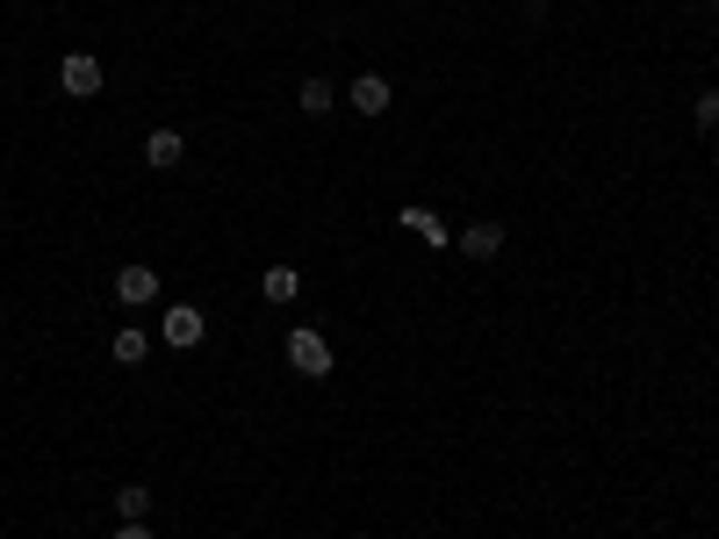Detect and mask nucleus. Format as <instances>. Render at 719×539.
<instances>
[{
	"label": "nucleus",
	"instance_id": "1",
	"mask_svg": "<svg viewBox=\"0 0 719 539\" xmlns=\"http://www.w3.org/2000/svg\"><path fill=\"white\" fill-rule=\"evenodd\" d=\"M288 367H296V375H331L339 352H331L324 331H288Z\"/></svg>",
	"mask_w": 719,
	"mask_h": 539
},
{
	"label": "nucleus",
	"instance_id": "2",
	"mask_svg": "<svg viewBox=\"0 0 719 539\" xmlns=\"http://www.w3.org/2000/svg\"><path fill=\"white\" fill-rule=\"evenodd\" d=\"M159 338L166 346H180V352H194L209 338V323H202V310H194V302H173V310L159 317Z\"/></svg>",
	"mask_w": 719,
	"mask_h": 539
},
{
	"label": "nucleus",
	"instance_id": "3",
	"mask_svg": "<svg viewBox=\"0 0 719 539\" xmlns=\"http://www.w3.org/2000/svg\"><path fill=\"white\" fill-rule=\"evenodd\" d=\"M101 80H109V72H101V58H87V51H72L66 66H58V87H66L72 101H94V94H101Z\"/></svg>",
	"mask_w": 719,
	"mask_h": 539
},
{
	"label": "nucleus",
	"instance_id": "4",
	"mask_svg": "<svg viewBox=\"0 0 719 539\" xmlns=\"http://www.w3.org/2000/svg\"><path fill=\"white\" fill-rule=\"evenodd\" d=\"M180 159H188V137H180V130H151L144 137V166H151V173H173Z\"/></svg>",
	"mask_w": 719,
	"mask_h": 539
},
{
	"label": "nucleus",
	"instance_id": "5",
	"mask_svg": "<svg viewBox=\"0 0 719 539\" xmlns=\"http://www.w3.org/2000/svg\"><path fill=\"white\" fill-rule=\"evenodd\" d=\"M453 244H461L468 259H497V252H503V223H497V216H482V223H468Z\"/></svg>",
	"mask_w": 719,
	"mask_h": 539
},
{
	"label": "nucleus",
	"instance_id": "6",
	"mask_svg": "<svg viewBox=\"0 0 719 539\" xmlns=\"http://www.w3.org/2000/svg\"><path fill=\"white\" fill-rule=\"evenodd\" d=\"M346 101H353L360 108V116H389V80H381V72H360V80H353V94H346Z\"/></svg>",
	"mask_w": 719,
	"mask_h": 539
},
{
	"label": "nucleus",
	"instance_id": "7",
	"mask_svg": "<svg viewBox=\"0 0 719 539\" xmlns=\"http://www.w3.org/2000/svg\"><path fill=\"white\" fill-rule=\"evenodd\" d=\"M116 296L137 310V302H151V296H159V273H151V267H122V273H116Z\"/></svg>",
	"mask_w": 719,
	"mask_h": 539
},
{
	"label": "nucleus",
	"instance_id": "8",
	"mask_svg": "<svg viewBox=\"0 0 719 539\" xmlns=\"http://www.w3.org/2000/svg\"><path fill=\"white\" fill-rule=\"evenodd\" d=\"M259 288H267V302H296L302 296V273L296 267H267V281H259Z\"/></svg>",
	"mask_w": 719,
	"mask_h": 539
},
{
	"label": "nucleus",
	"instance_id": "9",
	"mask_svg": "<svg viewBox=\"0 0 719 539\" xmlns=\"http://www.w3.org/2000/svg\"><path fill=\"white\" fill-rule=\"evenodd\" d=\"M109 352H116L122 367H137V360H144V352H151V338H144V331H137V323H130V331H116V338H109Z\"/></svg>",
	"mask_w": 719,
	"mask_h": 539
},
{
	"label": "nucleus",
	"instance_id": "10",
	"mask_svg": "<svg viewBox=\"0 0 719 539\" xmlns=\"http://www.w3.org/2000/svg\"><path fill=\"white\" fill-rule=\"evenodd\" d=\"M396 223H403V230H418V238H432V244H447V223H439L432 209H403Z\"/></svg>",
	"mask_w": 719,
	"mask_h": 539
},
{
	"label": "nucleus",
	"instance_id": "11",
	"mask_svg": "<svg viewBox=\"0 0 719 539\" xmlns=\"http://www.w3.org/2000/svg\"><path fill=\"white\" fill-rule=\"evenodd\" d=\"M116 511H122V518H144V511H151V489H144V482H122V489H116Z\"/></svg>",
	"mask_w": 719,
	"mask_h": 539
},
{
	"label": "nucleus",
	"instance_id": "12",
	"mask_svg": "<svg viewBox=\"0 0 719 539\" xmlns=\"http://www.w3.org/2000/svg\"><path fill=\"white\" fill-rule=\"evenodd\" d=\"M331 108V80H302V116H324Z\"/></svg>",
	"mask_w": 719,
	"mask_h": 539
},
{
	"label": "nucleus",
	"instance_id": "13",
	"mask_svg": "<svg viewBox=\"0 0 719 539\" xmlns=\"http://www.w3.org/2000/svg\"><path fill=\"white\" fill-rule=\"evenodd\" d=\"M691 122H698V130H719V94H712V87L691 101Z\"/></svg>",
	"mask_w": 719,
	"mask_h": 539
},
{
	"label": "nucleus",
	"instance_id": "14",
	"mask_svg": "<svg viewBox=\"0 0 719 539\" xmlns=\"http://www.w3.org/2000/svg\"><path fill=\"white\" fill-rule=\"evenodd\" d=\"M116 539H151V532H144V518H122V532H116Z\"/></svg>",
	"mask_w": 719,
	"mask_h": 539
}]
</instances>
